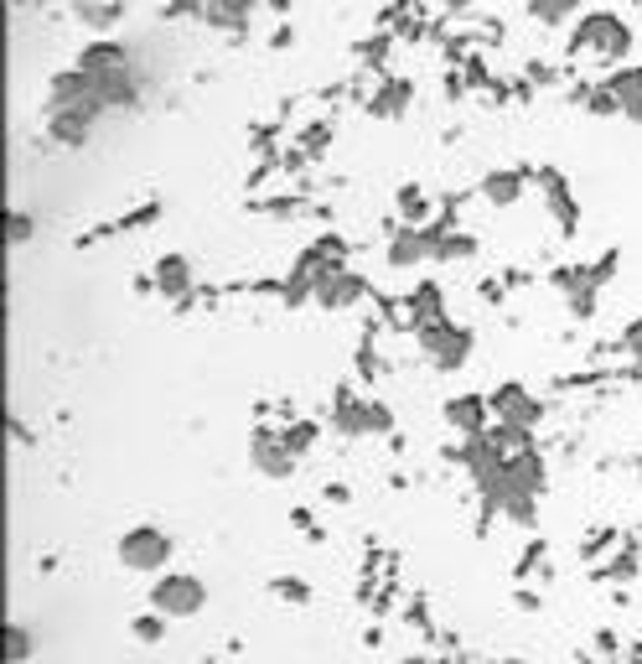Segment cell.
Wrapping results in <instances>:
<instances>
[{
	"label": "cell",
	"instance_id": "cell-5",
	"mask_svg": "<svg viewBox=\"0 0 642 664\" xmlns=\"http://www.w3.org/2000/svg\"><path fill=\"white\" fill-rule=\"evenodd\" d=\"M487 406H493L497 426H513V431H534L544 406H539V394H529L518 379H503L493 394H487Z\"/></svg>",
	"mask_w": 642,
	"mask_h": 664
},
{
	"label": "cell",
	"instance_id": "cell-23",
	"mask_svg": "<svg viewBox=\"0 0 642 664\" xmlns=\"http://www.w3.org/2000/svg\"><path fill=\"white\" fill-rule=\"evenodd\" d=\"M312 441H316V426L312 421H300V426H290V431H285V447H290V452H306V447H312Z\"/></svg>",
	"mask_w": 642,
	"mask_h": 664
},
{
	"label": "cell",
	"instance_id": "cell-26",
	"mask_svg": "<svg viewBox=\"0 0 642 664\" xmlns=\"http://www.w3.org/2000/svg\"><path fill=\"white\" fill-rule=\"evenodd\" d=\"M363 62H384L388 58V37H368V47H358Z\"/></svg>",
	"mask_w": 642,
	"mask_h": 664
},
{
	"label": "cell",
	"instance_id": "cell-17",
	"mask_svg": "<svg viewBox=\"0 0 642 664\" xmlns=\"http://www.w3.org/2000/svg\"><path fill=\"white\" fill-rule=\"evenodd\" d=\"M431 255V240L425 234H415V228H404L399 240H394V250H388V265H415V260Z\"/></svg>",
	"mask_w": 642,
	"mask_h": 664
},
{
	"label": "cell",
	"instance_id": "cell-3",
	"mask_svg": "<svg viewBox=\"0 0 642 664\" xmlns=\"http://www.w3.org/2000/svg\"><path fill=\"white\" fill-rule=\"evenodd\" d=\"M208 607V587L187 572H166L150 582V613H161V618H197Z\"/></svg>",
	"mask_w": 642,
	"mask_h": 664
},
{
	"label": "cell",
	"instance_id": "cell-13",
	"mask_svg": "<svg viewBox=\"0 0 642 664\" xmlns=\"http://www.w3.org/2000/svg\"><path fill=\"white\" fill-rule=\"evenodd\" d=\"M156 291L171 296V302H181V296L192 291V271H187V260H181V255H161V260H156Z\"/></svg>",
	"mask_w": 642,
	"mask_h": 664
},
{
	"label": "cell",
	"instance_id": "cell-7",
	"mask_svg": "<svg viewBox=\"0 0 642 664\" xmlns=\"http://www.w3.org/2000/svg\"><path fill=\"white\" fill-rule=\"evenodd\" d=\"M316 302L327 306V312H343V306L363 302L368 296V281L363 275H347V271H332V275H316Z\"/></svg>",
	"mask_w": 642,
	"mask_h": 664
},
{
	"label": "cell",
	"instance_id": "cell-25",
	"mask_svg": "<svg viewBox=\"0 0 642 664\" xmlns=\"http://www.w3.org/2000/svg\"><path fill=\"white\" fill-rule=\"evenodd\" d=\"M31 234H37V218H27V213H11V244H27Z\"/></svg>",
	"mask_w": 642,
	"mask_h": 664
},
{
	"label": "cell",
	"instance_id": "cell-21",
	"mask_svg": "<svg viewBox=\"0 0 642 664\" xmlns=\"http://www.w3.org/2000/svg\"><path fill=\"white\" fill-rule=\"evenodd\" d=\"M529 16H534V21H550V27H560V21H570V16H575V6H570V0H560V6L529 0Z\"/></svg>",
	"mask_w": 642,
	"mask_h": 664
},
{
	"label": "cell",
	"instance_id": "cell-22",
	"mask_svg": "<svg viewBox=\"0 0 642 664\" xmlns=\"http://www.w3.org/2000/svg\"><path fill=\"white\" fill-rule=\"evenodd\" d=\"M275 597H285V603H312V587H306V582H300V576H280V582H275Z\"/></svg>",
	"mask_w": 642,
	"mask_h": 664
},
{
	"label": "cell",
	"instance_id": "cell-16",
	"mask_svg": "<svg viewBox=\"0 0 642 664\" xmlns=\"http://www.w3.org/2000/svg\"><path fill=\"white\" fill-rule=\"evenodd\" d=\"M404 105H409V84H399V78H388L384 94H378V99H368V115H374V120H388V115H399Z\"/></svg>",
	"mask_w": 642,
	"mask_h": 664
},
{
	"label": "cell",
	"instance_id": "cell-6",
	"mask_svg": "<svg viewBox=\"0 0 642 664\" xmlns=\"http://www.w3.org/2000/svg\"><path fill=\"white\" fill-rule=\"evenodd\" d=\"M249 457H255V472H265V478H290L296 472V452L285 447V437L265 431V426L249 437Z\"/></svg>",
	"mask_w": 642,
	"mask_h": 664
},
{
	"label": "cell",
	"instance_id": "cell-19",
	"mask_svg": "<svg viewBox=\"0 0 642 664\" xmlns=\"http://www.w3.org/2000/svg\"><path fill=\"white\" fill-rule=\"evenodd\" d=\"M78 21H89V27H115L125 16V6H73Z\"/></svg>",
	"mask_w": 642,
	"mask_h": 664
},
{
	"label": "cell",
	"instance_id": "cell-11",
	"mask_svg": "<svg viewBox=\"0 0 642 664\" xmlns=\"http://www.w3.org/2000/svg\"><path fill=\"white\" fill-rule=\"evenodd\" d=\"M404 312H409V322H415V332L419 328H431V322H446V296H441V286H415L409 296H404Z\"/></svg>",
	"mask_w": 642,
	"mask_h": 664
},
{
	"label": "cell",
	"instance_id": "cell-10",
	"mask_svg": "<svg viewBox=\"0 0 642 664\" xmlns=\"http://www.w3.org/2000/svg\"><path fill=\"white\" fill-rule=\"evenodd\" d=\"M523 187H529V172H518V166H497V172L482 177V197H487L493 208H513L523 197Z\"/></svg>",
	"mask_w": 642,
	"mask_h": 664
},
{
	"label": "cell",
	"instance_id": "cell-24",
	"mask_svg": "<svg viewBox=\"0 0 642 664\" xmlns=\"http://www.w3.org/2000/svg\"><path fill=\"white\" fill-rule=\"evenodd\" d=\"M585 105L596 109V115H622V105H616V99H612V89H606V84H596V94H591Z\"/></svg>",
	"mask_w": 642,
	"mask_h": 664
},
{
	"label": "cell",
	"instance_id": "cell-28",
	"mask_svg": "<svg viewBox=\"0 0 642 664\" xmlns=\"http://www.w3.org/2000/svg\"><path fill=\"white\" fill-rule=\"evenodd\" d=\"M628 343L638 348V359H642V318H638V322H632V328H628Z\"/></svg>",
	"mask_w": 642,
	"mask_h": 664
},
{
	"label": "cell",
	"instance_id": "cell-8",
	"mask_svg": "<svg viewBox=\"0 0 642 664\" xmlns=\"http://www.w3.org/2000/svg\"><path fill=\"white\" fill-rule=\"evenodd\" d=\"M487 416H493L487 394H456V400H446V426L451 431H462V437H472V441L487 431Z\"/></svg>",
	"mask_w": 642,
	"mask_h": 664
},
{
	"label": "cell",
	"instance_id": "cell-12",
	"mask_svg": "<svg viewBox=\"0 0 642 664\" xmlns=\"http://www.w3.org/2000/svg\"><path fill=\"white\" fill-rule=\"evenodd\" d=\"M606 89H612V99L622 105V115L642 125V62L638 68H616V74L606 78Z\"/></svg>",
	"mask_w": 642,
	"mask_h": 664
},
{
	"label": "cell",
	"instance_id": "cell-2",
	"mask_svg": "<svg viewBox=\"0 0 642 664\" xmlns=\"http://www.w3.org/2000/svg\"><path fill=\"white\" fill-rule=\"evenodd\" d=\"M171 535L156 525H135L115 540V556H120L125 572H140V576H166V560H171Z\"/></svg>",
	"mask_w": 642,
	"mask_h": 664
},
{
	"label": "cell",
	"instance_id": "cell-4",
	"mask_svg": "<svg viewBox=\"0 0 642 664\" xmlns=\"http://www.w3.org/2000/svg\"><path fill=\"white\" fill-rule=\"evenodd\" d=\"M415 338H419V348H425V359H431L435 369H446V374H451V369H462V363L472 359V332L456 328L451 318L446 322H431V328H419Z\"/></svg>",
	"mask_w": 642,
	"mask_h": 664
},
{
	"label": "cell",
	"instance_id": "cell-18",
	"mask_svg": "<svg viewBox=\"0 0 642 664\" xmlns=\"http://www.w3.org/2000/svg\"><path fill=\"white\" fill-rule=\"evenodd\" d=\"M31 650H37V638L27 634V623H11L6 628V664H21Z\"/></svg>",
	"mask_w": 642,
	"mask_h": 664
},
{
	"label": "cell",
	"instance_id": "cell-1",
	"mask_svg": "<svg viewBox=\"0 0 642 664\" xmlns=\"http://www.w3.org/2000/svg\"><path fill=\"white\" fill-rule=\"evenodd\" d=\"M570 52L601 58V62H622L632 52V27L612 11H585V16H575V27H570Z\"/></svg>",
	"mask_w": 642,
	"mask_h": 664
},
{
	"label": "cell",
	"instance_id": "cell-14",
	"mask_svg": "<svg viewBox=\"0 0 642 664\" xmlns=\"http://www.w3.org/2000/svg\"><path fill=\"white\" fill-rule=\"evenodd\" d=\"M89 125H93L89 109H52V140H58V146H83V140H89Z\"/></svg>",
	"mask_w": 642,
	"mask_h": 664
},
{
	"label": "cell",
	"instance_id": "cell-9",
	"mask_svg": "<svg viewBox=\"0 0 642 664\" xmlns=\"http://www.w3.org/2000/svg\"><path fill=\"white\" fill-rule=\"evenodd\" d=\"M337 410H343V416H337V426H343V431H353V437H358V431H388V410L378 406V400H353V394H343V400H337Z\"/></svg>",
	"mask_w": 642,
	"mask_h": 664
},
{
	"label": "cell",
	"instance_id": "cell-27",
	"mask_svg": "<svg viewBox=\"0 0 642 664\" xmlns=\"http://www.w3.org/2000/svg\"><path fill=\"white\" fill-rule=\"evenodd\" d=\"M399 213H404V218H419V213H425V208H419V193H415V187H409V193H399Z\"/></svg>",
	"mask_w": 642,
	"mask_h": 664
},
{
	"label": "cell",
	"instance_id": "cell-15",
	"mask_svg": "<svg viewBox=\"0 0 642 664\" xmlns=\"http://www.w3.org/2000/svg\"><path fill=\"white\" fill-rule=\"evenodd\" d=\"M539 182L550 187V203H554V218H560V228H575V197L565 193V182H560V172H539Z\"/></svg>",
	"mask_w": 642,
	"mask_h": 664
},
{
	"label": "cell",
	"instance_id": "cell-20",
	"mask_svg": "<svg viewBox=\"0 0 642 664\" xmlns=\"http://www.w3.org/2000/svg\"><path fill=\"white\" fill-rule=\"evenodd\" d=\"M130 634L140 638V644H161V638H166V623H161V613H140V618L130 623Z\"/></svg>",
	"mask_w": 642,
	"mask_h": 664
}]
</instances>
